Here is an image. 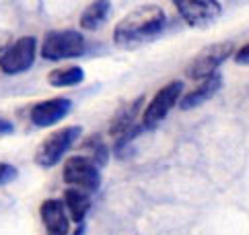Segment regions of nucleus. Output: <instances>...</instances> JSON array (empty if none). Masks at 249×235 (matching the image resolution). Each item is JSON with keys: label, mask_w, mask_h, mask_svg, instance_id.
Returning a JSON list of instances; mask_svg holds the SVG:
<instances>
[{"label": "nucleus", "mask_w": 249, "mask_h": 235, "mask_svg": "<svg viewBox=\"0 0 249 235\" xmlns=\"http://www.w3.org/2000/svg\"><path fill=\"white\" fill-rule=\"evenodd\" d=\"M89 147L93 149V163L99 167V165H105L107 163V155H109V151H107V147H105V142H99V138H93L91 142H89Z\"/></svg>", "instance_id": "16"}, {"label": "nucleus", "mask_w": 249, "mask_h": 235, "mask_svg": "<svg viewBox=\"0 0 249 235\" xmlns=\"http://www.w3.org/2000/svg\"><path fill=\"white\" fill-rule=\"evenodd\" d=\"M72 235H85V225H78V229Z\"/></svg>", "instance_id": "20"}, {"label": "nucleus", "mask_w": 249, "mask_h": 235, "mask_svg": "<svg viewBox=\"0 0 249 235\" xmlns=\"http://www.w3.org/2000/svg\"><path fill=\"white\" fill-rule=\"evenodd\" d=\"M235 52V43L233 41H218V43H210L204 50L198 52V56L192 60V64L188 68V77L194 80H204L212 75H216L218 66L225 62L231 54Z\"/></svg>", "instance_id": "4"}, {"label": "nucleus", "mask_w": 249, "mask_h": 235, "mask_svg": "<svg viewBox=\"0 0 249 235\" xmlns=\"http://www.w3.org/2000/svg\"><path fill=\"white\" fill-rule=\"evenodd\" d=\"M87 52L85 38L74 29L50 31L41 41V58L58 62L64 58H78Z\"/></svg>", "instance_id": "2"}, {"label": "nucleus", "mask_w": 249, "mask_h": 235, "mask_svg": "<svg viewBox=\"0 0 249 235\" xmlns=\"http://www.w3.org/2000/svg\"><path fill=\"white\" fill-rule=\"evenodd\" d=\"M17 167L15 165H11V163H2L0 161V186H4V184H8V182H13V179L17 177Z\"/></svg>", "instance_id": "17"}, {"label": "nucleus", "mask_w": 249, "mask_h": 235, "mask_svg": "<svg viewBox=\"0 0 249 235\" xmlns=\"http://www.w3.org/2000/svg\"><path fill=\"white\" fill-rule=\"evenodd\" d=\"M64 209H68L72 221L81 225L91 209V194L78 188H68L64 192Z\"/></svg>", "instance_id": "12"}, {"label": "nucleus", "mask_w": 249, "mask_h": 235, "mask_svg": "<svg viewBox=\"0 0 249 235\" xmlns=\"http://www.w3.org/2000/svg\"><path fill=\"white\" fill-rule=\"evenodd\" d=\"M165 13L161 6H140L126 15L113 29V41L120 48H136L155 39L165 27Z\"/></svg>", "instance_id": "1"}, {"label": "nucleus", "mask_w": 249, "mask_h": 235, "mask_svg": "<svg viewBox=\"0 0 249 235\" xmlns=\"http://www.w3.org/2000/svg\"><path fill=\"white\" fill-rule=\"evenodd\" d=\"M235 62H237V64H243V66L249 64V43H245L243 48H239V50H237V54H235Z\"/></svg>", "instance_id": "18"}, {"label": "nucleus", "mask_w": 249, "mask_h": 235, "mask_svg": "<svg viewBox=\"0 0 249 235\" xmlns=\"http://www.w3.org/2000/svg\"><path fill=\"white\" fill-rule=\"evenodd\" d=\"M15 128H13V124L11 122H6V120H0V134H11Z\"/></svg>", "instance_id": "19"}, {"label": "nucleus", "mask_w": 249, "mask_h": 235, "mask_svg": "<svg viewBox=\"0 0 249 235\" xmlns=\"http://www.w3.org/2000/svg\"><path fill=\"white\" fill-rule=\"evenodd\" d=\"M39 215L43 227H46V235H68L70 221L62 200H56V198L43 200V204L39 206Z\"/></svg>", "instance_id": "10"}, {"label": "nucleus", "mask_w": 249, "mask_h": 235, "mask_svg": "<svg viewBox=\"0 0 249 235\" xmlns=\"http://www.w3.org/2000/svg\"><path fill=\"white\" fill-rule=\"evenodd\" d=\"M72 110V101L66 97H56V99H48V101L37 103L31 110V122L37 128H46V126H54L60 120L70 114Z\"/></svg>", "instance_id": "9"}, {"label": "nucleus", "mask_w": 249, "mask_h": 235, "mask_svg": "<svg viewBox=\"0 0 249 235\" xmlns=\"http://www.w3.org/2000/svg\"><path fill=\"white\" fill-rule=\"evenodd\" d=\"M173 4L183 21L196 29H208L222 15V4L216 0H175Z\"/></svg>", "instance_id": "5"}, {"label": "nucleus", "mask_w": 249, "mask_h": 235, "mask_svg": "<svg viewBox=\"0 0 249 235\" xmlns=\"http://www.w3.org/2000/svg\"><path fill=\"white\" fill-rule=\"evenodd\" d=\"M142 101H144V97H138L128 107H124V110L118 112V116H115L113 122H111V128H109V132L113 134V137H120V134L130 130L132 126L136 124L134 120H136V116H138V110L142 107Z\"/></svg>", "instance_id": "14"}, {"label": "nucleus", "mask_w": 249, "mask_h": 235, "mask_svg": "<svg viewBox=\"0 0 249 235\" xmlns=\"http://www.w3.org/2000/svg\"><path fill=\"white\" fill-rule=\"evenodd\" d=\"M64 182L72 188L85 190V192H97L101 186V174L91 159L87 157H70L64 165Z\"/></svg>", "instance_id": "8"}, {"label": "nucleus", "mask_w": 249, "mask_h": 235, "mask_svg": "<svg viewBox=\"0 0 249 235\" xmlns=\"http://www.w3.org/2000/svg\"><path fill=\"white\" fill-rule=\"evenodd\" d=\"M85 80V70L81 66H66V68H60L50 72L48 77V83L52 87H74V85H81Z\"/></svg>", "instance_id": "15"}, {"label": "nucleus", "mask_w": 249, "mask_h": 235, "mask_svg": "<svg viewBox=\"0 0 249 235\" xmlns=\"http://www.w3.org/2000/svg\"><path fill=\"white\" fill-rule=\"evenodd\" d=\"M111 15V4L103 2V0H97V2H91L85 13L81 15V27L87 31H97L103 23H107Z\"/></svg>", "instance_id": "13"}, {"label": "nucleus", "mask_w": 249, "mask_h": 235, "mask_svg": "<svg viewBox=\"0 0 249 235\" xmlns=\"http://www.w3.org/2000/svg\"><path fill=\"white\" fill-rule=\"evenodd\" d=\"M35 54H37V39L35 38H21L15 43H11L0 56V70L4 75H21V72L29 70L35 62Z\"/></svg>", "instance_id": "7"}, {"label": "nucleus", "mask_w": 249, "mask_h": 235, "mask_svg": "<svg viewBox=\"0 0 249 235\" xmlns=\"http://www.w3.org/2000/svg\"><path fill=\"white\" fill-rule=\"evenodd\" d=\"M181 93H183V83H181V80H173V83L165 85L161 91L153 97V101H150L148 107L144 110L142 124H140L142 128H144V130L157 128V126L167 118V114L171 112V107L179 101Z\"/></svg>", "instance_id": "6"}, {"label": "nucleus", "mask_w": 249, "mask_h": 235, "mask_svg": "<svg viewBox=\"0 0 249 235\" xmlns=\"http://www.w3.org/2000/svg\"><path fill=\"white\" fill-rule=\"evenodd\" d=\"M81 134H83L81 126H68V128H60L56 132H52L48 138H43L37 153H35V161H37V165L54 167L58 161L70 151V147L78 140Z\"/></svg>", "instance_id": "3"}, {"label": "nucleus", "mask_w": 249, "mask_h": 235, "mask_svg": "<svg viewBox=\"0 0 249 235\" xmlns=\"http://www.w3.org/2000/svg\"><path fill=\"white\" fill-rule=\"evenodd\" d=\"M222 89V77L218 75H212V77H208V78H204L202 83L194 89V91H190V93H185L181 99H179V110H183V112H188V110H196L198 105H202V103H206L208 99H212L218 91Z\"/></svg>", "instance_id": "11"}]
</instances>
